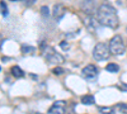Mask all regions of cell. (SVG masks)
<instances>
[{
  "label": "cell",
  "instance_id": "obj_1",
  "mask_svg": "<svg viewBox=\"0 0 127 114\" xmlns=\"http://www.w3.org/2000/svg\"><path fill=\"white\" fill-rule=\"evenodd\" d=\"M97 15H98V22L99 24L108 27V28H117L118 27V15L116 9L109 5V4H102L98 10H97Z\"/></svg>",
  "mask_w": 127,
  "mask_h": 114
},
{
  "label": "cell",
  "instance_id": "obj_2",
  "mask_svg": "<svg viewBox=\"0 0 127 114\" xmlns=\"http://www.w3.org/2000/svg\"><path fill=\"white\" fill-rule=\"evenodd\" d=\"M42 49H43V56H45L46 61L50 62V64H62L65 61V58L60 53H57L54 48L47 47L45 43H42Z\"/></svg>",
  "mask_w": 127,
  "mask_h": 114
},
{
  "label": "cell",
  "instance_id": "obj_3",
  "mask_svg": "<svg viewBox=\"0 0 127 114\" xmlns=\"http://www.w3.org/2000/svg\"><path fill=\"white\" fill-rule=\"evenodd\" d=\"M111 56V51H109V47L107 43H97L93 49V57L97 60V61H104L107 60L108 57Z\"/></svg>",
  "mask_w": 127,
  "mask_h": 114
},
{
  "label": "cell",
  "instance_id": "obj_4",
  "mask_svg": "<svg viewBox=\"0 0 127 114\" xmlns=\"http://www.w3.org/2000/svg\"><path fill=\"white\" fill-rule=\"evenodd\" d=\"M109 51L114 56H120L125 53V42L121 36L117 34L109 41Z\"/></svg>",
  "mask_w": 127,
  "mask_h": 114
},
{
  "label": "cell",
  "instance_id": "obj_5",
  "mask_svg": "<svg viewBox=\"0 0 127 114\" xmlns=\"http://www.w3.org/2000/svg\"><path fill=\"white\" fill-rule=\"evenodd\" d=\"M98 72L99 71H98L97 66L89 64V65H87L85 67L81 70V76L84 79H87V80H94L95 77L98 76Z\"/></svg>",
  "mask_w": 127,
  "mask_h": 114
},
{
  "label": "cell",
  "instance_id": "obj_6",
  "mask_svg": "<svg viewBox=\"0 0 127 114\" xmlns=\"http://www.w3.org/2000/svg\"><path fill=\"white\" fill-rule=\"evenodd\" d=\"M48 114H66L65 101H56L48 110Z\"/></svg>",
  "mask_w": 127,
  "mask_h": 114
},
{
  "label": "cell",
  "instance_id": "obj_7",
  "mask_svg": "<svg viewBox=\"0 0 127 114\" xmlns=\"http://www.w3.org/2000/svg\"><path fill=\"white\" fill-rule=\"evenodd\" d=\"M65 12H66L65 6L61 5V4H56L54 6V9H52V17H54L56 20H60L64 17V14H65Z\"/></svg>",
  "mask_w": 127,
  "mask_h": 114
},
{
  "label": "cell",
  "instance_id": "obj_8",
  "mask_svg": "<svg viewBox=\"0 0 127 114\" xmlns=\"http://www.w3.org/2000/svg\"><path fill=\"white\" fill-rule=\"evenodd\" d=\"M84 24H85V27L89 30H95L98 28V25H99V22L95 20L92 15H87L85 18H84Z\"/></svg>",
  "mask_w": 127,
  "mask_h": 114
},
{
  "label": "cell",
  "instance_id": "obj_9",
  "mask_svg": "<svg viewBox=\"0 0 127 114\" xmlns=\"http://www.w3.org/2000/svg\"><path fill=\"white\" fill-rule=\"evenodd\" d=\"M81 9L83 12L88 14V15H92L95 10V3L94 1H90V0H85V1L81 3Z\"/></svg>",
  "mask_w": 127,
  "mask_h": 114
},
{
  "label": "cell",
  "instance_id": "obj_10",
  "mask_svg": "<svg viewBox=\"0 0 127 114\" xmlns=\"http://www.w3.org/2000/svg\"><path fill=\"white\" fill-rule=\"evenodd\" d=\"M10 72H12V75H13L14 77H17V79H19V77H23V76H24V72H23V70L20 68L19 66H13V67H12V70H10Z\"/></svg>",
  "mask_w": 127,
  "mask_h": 114
},
{
  "label": "cell",
  "instance_id": "obj_11",
  "mask_svg": "<svg viewBox=\"0 0 127 114\" xmlns=\"http://www.w3.org/2000/svg\"><path fill=\"white\" fill-rule=\"evenodd\" d=\"M20 51H22L24 55H28V53H34L36 52V48L33 46H29V45L23 43V45H20Z\"/></svg>",
  "mask_w": 127,
  "mask_h": 114
},
{
  "label": "cell",
  "instance_id": "obj_12",
  "mask_svg": "<svg viewBox=\"0 0 127 114\" xmlns=\"http://www.w3.org/2000/svg\"><path fill=\"white\" fill-rule=\"evenodd\" d=\"M94 101H95V99H94L93 95H84V96H81V104L92 105V104H94Z\"/></svg>",
  "mask_w": 127,
  "mask_h": 114
},
{
  "label": "cell",
  "instance_id": "obj_13",
  "mask_svg": "<svg viewBox=\"0 0 127 114\" xmlns=\"http://www.w3.org/2000/svg\"><path fill=\"white\" fill-rule=\"evenodd\" d=\"M105 70H107L108 72H118L120 71V66L117 64H108L107 66H105Z\"/></svg>",
  "mask_w": 127,
  "mask_h": 114
},
{
  "label": "cell",
  "instance_id": "obj_14",
  "mask_svg": "<svg viewBox=\"0 0 127 114\" xmlns=\"http://www.w3.org/2000/svg\"><path fill=\"white\" fill-rule=\"evenodd\" d=\"M0 13H1V15H4V17L8 15V6H6L5 1H0Z\"/></svg>",
  "mask_w": 127,
  "mask_h": 114
},
{
  "label": "cell",
  "instance_id": "obj_15",
  "mask_svg": "<svg viewBox=\"0 0 127 114\" xmlns=\"http://www.w3.org/2000/svg\"><path fill=\"white\" fill-rule=\"evenodd\" d=\"M99 110L102 114H113V108H109V107H102L99 108Z\"/></svg>",
  "mask_w": 127,
  "mask_h": 114
},
{
  "label": "cell",
  "instance_id": "obj_16",
  "mask_svg": "<svg viewBox=\"0 0 127 114\" xmlns=\"http://www.w3.org/2000/svg\"><path fill=\"white\" fill-rule=\"evenodd\" d=\"M52 72H54L55 75H62L64 72H65V70H64L61 66H56V67L52 68Z\"/></svg>",
  "mask_w": 127,
  "mask_h": 114
},
{
  "label": "cell",
  "instance_id": "obj_17",
  "mask_svg": "<svg viewBox=\"0 0 127 114\" xmlns=\"http://www.w3.org/2000/svg\"><path fill=\"white\" fill-rule=\"evenodd\" d=\"M117 109L122 113V114H127V104H117Z\"/></svg>",
  "mask_w": 127,
  "mask_h": 114
},
{
  "label": "cell",
  "instance_id": "obj_18",
  "mask_svg": "<svg viewBox=\"0 0 127 114\" xmlns=\"http://www.w3.org/2000/svg\"><path fill=\"white\" fill-rule=\"evenodd\" d=\"M48 12H50V9H48V6H42V8H41V14H42V15H45V17H47V15L50 14Z\"/></svg>",
  "mask_w": 127,
  "mask_h": 114
},
{
  "label": "cell",
  "instance_id": "obj_19",
  "mask_svg": "<svg viewBox=\"0 0 127 114\" xmlns=\"http://www.w3.org/2000/svg\"><path fill=\"white\" fill-rule=\"evenodd\" d=\"M60 47H61L62 49L67 51V49L70 48V45H69V42H61V43H60Z\"/></svg>",
  "mask_w": 127,
  "mask_h": 114
},
{
  "label": "cell",
  "instance_id": "obj_20",
  "mask_svg": "<svg viewBox=\"0 0 127 114\" xmlns=\"http://www.w3.org/2000/svg\"><path fill=\"white\" fill-rule=\"evenodd\" d=\"M0 70H1V67H0Z\"/></svg>",
  "mask_w": 127,
  "mask_h": 114
}]
</instances>
